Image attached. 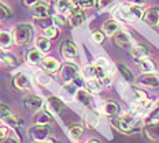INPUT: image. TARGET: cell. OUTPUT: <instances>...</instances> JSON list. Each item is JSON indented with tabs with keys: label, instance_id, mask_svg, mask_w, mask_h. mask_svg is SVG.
Instances as JSON below:
<instances>
[{
	"label": "cell",
	"instance_id": "1",
	"mask_svg": "<svg viewBox=\"0 0 159 143\" xmlns=\"http://www.w3.org/2000/svg\"><path fill=\"white\" fill-rule=\"evenodd\" d=\"M111 124L122 134H133L140 129V127L136 124V117L130 113H125L121 117H114L111 120Z\"/></svg>",
	"mask_w": 159,
	"mask_h": 143
},
{
	"label": "cell",
	"instance_id": "2",
	"mask_svg": "<svg viewBox=\"0 0 159 143\" xmlns=\"http://www.w3.org/2000/svg\"><path fill=\"white\" fill-rule=\"evenodd\" d=\"M33 36V27L29 23H19L15 26L12 37H14V42L16 45H25L30 41Z\"/></svg>",
	"mask_w": 159,
	"mask_h": 143
},
{
	"label": "cell",
	"instance_id": "3",
	"mask_svg": "<svg viewBox=\"0 0 159 143\" xmlns=\"http://www.w3.org/2000/svg\"><path fill=\"white\" fill-rule=\"evenodd\" d=\"M29 136L36 142H45L49 138L48 124H36L34 127L29 128Z\"/></svg>",
	"mask_w": 159,
	"mask_h": 143
},
{
	"label": "cell",
	"instance_id": "4",
	"mask_svg": "<svg viewBox=\"0 0 159 143\" xmlns=\"http://www.w3.org/2000/svg\"><path fill=\"white\" fill-rule=\"evenodd\" d=\"M61 55L65 60L67 61H73L77 59L78 56V51H77V46L73 41H63V44L61 46Z\"/></svg>",
	"mask_w": 159,
	"mask_h": 143
},
{
	"label": "cell",
	"instance_id": "5",
	"mask_svg": "<svg viewBox=\"0 0 159 143\" xmlns=\"http://www.w3.org/2000/svg\"><path fill=\"white\" fill-rule=\"evenodd\" d=\"M59 76L61 79L66 83H70L74 81L75 76H78V67L73 63H66L63 67L61 68V72H59Z\"/></svg>",
	"mask_w": 159,
	"mask_h": 143
},
{
	"label": "cell",
	"instance_id": "6",
	"mask_svg": "<svg viewBox=\"0 0 159 143\" xmlns=\"http://www.w3.org/2000/svg\"><path fill=\"white\" fill-rule=\"evenodd\" d=\"M143 134L145 139L151 142H158L159 141V121L154 123H147L143 128Z\"/></svg>",
	"mask_w": 159,
	"mask_h": 143
},
{
	"label": "cell",
	"instance_id": "7",
	"mask_svg": "<svg viewBox=\"0 0 159 143\" xmlns=\"http://www.w3.org/2000/svg\"><path fill=\"white\" fill-rule=\"evenodd\" d=\"M114 42L117 46H119V48H122V49H126V51H132V49H133L132 40L129 37L128 33H125V32H118L117 34L114 36Z\"/></svg>",
	"mask_w": 159,
	"mask_h": 143
},
{
	"label": "cell",
	"instance_id": "8",
	"mask_svg": "<svg viewBox=\"0 0 159 143\" xmlns=\"http://www.w3.org/2000/svg\"><path fill=\"white\" fill-rule=\"evenodd\" d=\"M143 21L148 26H158L159 25V8L151 7L143 14Z\"/></svg>",
	"mask_w": 159,
	"mask_h": 143
},
{
	"label": "cell",
	"instance_id": "9",
	"mask_svg": "<svg viewBox=\"0 0 159 143\" xmlns=\"http://www.w3.org/2000/svg\"><path fill=\"white\" fill-rule=\"evenodd\" d=\"M49 4L47 2H39L37 4L33 7V15L34 18H39V19H45L49 16Z\"/></svg>",
	"mask_w": 159,
	"mask_h": 143
},
{
	"label": "cell",
	"instance_id": "10",
	"mask_svg": "<svg viewBox=\"0 0 159 143\" xmlns=\"http://www.w3.org/2000/svg\"><path fill=\"white\" fill-rule=\"evenodd\" d=\"M25 106L32 112H39L40 109H43V99L37 97V95H28L24 98Z\"/></svg>",
	"mask_w": 159,
	"mask_h": 143
},
{
	"label": "cell",
	"instance_id": "11",
	"mask_svg": "<svg viewBox=\"0 0 159 143\" xmlns=\"http://www.w3.org/2000/svg\"><path fill=\"white\" fill-rule=\"evenodd\" d=\"M59 67H61V64H59V61L55 57H45L41 61L43 71L47 72V74H55L59 69Z\"/></svg>",
	"mask_w": 159,
	"mask_h": 143
},
{
	"label": "cell",
	"instance_id": "12",
	"mask_svg": "<svg viewBox=\"0 0 159 143\" xmlns=\"http://www.w3.org/2000/svg\"><path fill=\"white\" fill-rule=\"evenodd\" d=\"M12 85H14L18 90H29V89H30V79L28 78V75L19 72V74H16L14 76V79H12Z\"/></svg>",
	"mask_w": 159,
	"mask_h": 143
},
{
	"label": "cell",
	"instance_id": "13",
	"mask_svg": "<svg viewBox=\"0 0 159 143\" xmlns=\"http://www.w3.org/2000/svg\"><path fill=\"white\" fill-rule=\"evenodd\" d=\"M67 21H69V25H70L71 27H78V26H81L82 23L85 22V12L82 11L81 8L74 10V11L69 15Z\"/></svg>",
	"mask_w": 159,
	"mask_h": 143
},
{
	"label": "cell",
	"instance_id": "14",
	"mask_svg": "<svg viewBox=\"0 0 159 143\" xmlns=\"http://www.w3.org/2000/svg\"><path fill=\"white\" fill-rule=\"evenodd\" d=\"M139 83L145 86V87H151V89H157L159 87V79L152 74H144L139 78Z\"/></svg>",
	"mask_w": 159,
	"mask_h": 143
},
{
	"label": "cell",
	"instance_id": "15",
	"mask_svg": "<svg viewBox=\"0 0 159 143\" xmlns=\"http://www.w3.org/2000/svg\"><path fill=\"white\" fill-rule=\"evenodd\" d=\"M103 112L106 116L108 117H115L119 113V105L117 101H112V99H107L103 105Z\"/></svg>",
	"mask_w": 159,
	"mask_h": 143
},
{
	"label": "cell",
	"instance_id": "16",
	"mask_svg": "<svg viewBox=\"0 0 159 143\" xmlns=\"http://www.w3.org/2000/svg\"><path fill=\"white\" fill-rule=\"evenodd\" d=\"M75 99L84 106H92V104H93L92 97H91V93L84 90V89H78V90L75 91Z\"/></svg>",
	"mask_w": 159,
	"mask_h": 143
},
{
	"label": "cell",
	"instance_id": "17",
	"mask_svg": "<svg viewBox=\"0 0 159 143\" xmlns=\"http://www.w3.org/2000/svg\"><path fill=\"white\" fill-rule=\"evenodd\" d=\"M52 120H54L52 115L48 111H45V109H40L39 112H36L34 124H49Z\"/></svg>",
	"mask_w": 159,
	"mask_h": 143
},
{
	"label": "cell",
	"instance_id": "18",
	"mask_svg": "<svg viewBox=\"0 0 159 143\" xmlns=\"http://www.w3.org/2000/svg\"><path fill=\"white\" fill-rule=\"evenodd\" d=\"M26 59H28V61L30 63V64H34V65L41 64V61H43V52L39 51L37 48H36V49L33 48V49H30V51L28 52Z\"/></svg>",
	"mask_w": 159,
	"mask_h": 143
},
{
	"label": "cell",
	"instance_id": "19",
	"mask_svg": "<svg viewBox=\"0 0 159 143\" xmlns=\"http://www.w3.org/2000/svg\"><path fill=\"white\" fill-rule=\"evenodd\" d=\"M55 10L59 14H69L70 15L73 12V8L69 3V0H55Z\"/></svg>",
	"mask_w": 159,
	"mask_h": 143
},
{
	"label": "cell",
	"instance_id": "20",
	"mask_svg": "<svg viewBox=\"0 0 159 143\" xmlns=\"http://www.w3.org/2000/svg\"><path fill=\"white\" fill-rule=\"evenodd\" d=\"M119 30V25L117 21L114 19H110V21H106L103 23V33L107 36H114L115 33Z\"/></svg>",
	"mask_w": 159,
	"mask_h": 143
},
{
	"label": "cell",
	"instance_id": "21",
	"mask_svg": "<svg viewBox=\"0 0 159 143\" xmlns=\"http://www.w3.org/2000/svg\"><path fill=\"white\" fill-rule=\"evenodd\" d=\"M137 61H139V65H140V69L144 72V74H152V72H155V69H157L155 64L147 57H143Z\"/></svg>",
	"mask_w": 159,
	"mask_h": 143
},
{
	"label": "cell",
	"instance_id": "22",
	"mask_svg": "<svg viewBox=\"0 0 159 143\" xmlns=\"http://www.w3.org/2000/svg\"><path fill=\"white\" fill-rule=\"evenodd\" d=\"M36 48H37L39 51H41L43 53L49 52L51 51V41H49V38H47L45 36L39 37L36 40Z\"/></svg>",
	"mask_w": 159,
	"mask_h": 143
},
{
	"label": "cell",
	"instance_id": "23",
	"mask_svg": "<svg viewBox=\"0 0 159 143\" xmlns=\"http://www.w3.org/2000/svg\"><path fill=\"white\" fill-rule=\"evenodd\" d=\"M12 40L14 37L11 36L10 32H6V30H2L0 32V48L3 49H8L12 44Z\"/></svg>",
	"mask_w": 159,
	"mask_h": 143
},
{
	"label": "cell",
	"instance_id": "24",
	"mask_svg": "<svg viewBox=\"0 0 159 143\" xmlns=\"http://www.w3.org/2000/svg\"><path fill=\"white\" fill-rule=\"evenodd\" d=\"M148 55H150V51H148V48L145 45L139 44L133 48V56H134L136 60H140V59H143V57H147Z\"/></svg>",
	"mask_w": 159,
	"mask_h": 143
},
{
	"label": "cell",
	"instance_id": "25",
	"mask_svg": "<svg viewBox=\"0 0 159 143\" xmlns=\"http://www.w3.org/2000/svg\"><path fill=\"white\" fill-rule=\"evenodd\" d=\"M88 87L89 93H92V94H98L99 91H100V87L103 85L100 83V81L96 78H92V79H88L87 81V85H85Z\"/></svg>",
	"mask_w": 159,
	"mask_h": 143
},
{
	"label": "cell",
	"instance_id": "26",
	"mask_svg": "<svg viewBox=\"0 0 159 143\" xmlns=\"http://www.w3.org/2000/svg\"><path fill=\"white\" fill-rule=\"evenodd\" d=\"M48 104H49V108H51L55 113H61L62 111H63V108H65L63 102H62L59 98H56V97H49L48 98Z\"/></svg>",
	"mask_w": 159,
	"mask_h": 143
},
{
	"label": "cell",
	"instance_id": "27",
	"mask_svg": "<svg viewBox=\"0 0 159 143\" xmlns=\"http://www.w3.org/2000/svg\"><path fill=\"white\" fill-rule=\"evenodd\" d=\"M84 121L88 128H95L96 125L99 124V116L93 112H89V113H87V116H85Z\"/></svg>",
	"mask_w": 159,
	"mask_h": 143
},
{
	"label": "cell",
	"instance_id": "28",
	"mask_svg": "<svg viewBox=\"0 0 159 143\" xmlns=\"http://www.w3.org/2000/svg\"><path fill=\"white\" fill-rule=\"evenodd\" d=\"M2 60L6 65H8V67H15V65H18V59H16V56L12 55V53H2Z\"/></svg>",
	"mask_w": 159,
	"mask_h": 143
},
{
	"label": "cell",
	"instance_id": "29",
	"mask_svg": "<svg viewBox=\"0 0 159 143\" xmlns=\"http://www.w3.org/2000/svg\"><path fill=\"white\" fill-rule=\"evenodd\" d=\"M82 132H84V129H82V127L80 124H73L70 129H69V135H70L74 141H78V139L81 138Z\"/></svg>",
	"mask_w": 159,
	"mask_h": 143
},
{
	"label": "cell",
	"instance_id": "30",
	"mask_svg": "<svg viewBox=\"0 0 159 143\" xmlns=\"http://www.w3.org/2000/svg\"><path fill=\"white\" fill-rule=\"evenodd\" d=\"M3 123H4L6 125H8V127H11V128H16V127H19V125L24 123V120H22L21 117H18V116L12 115V116H10L7 120H4Z\"/></svg>",
	"mask_w": 159,
	"mask_h": 143
},
{
	"label": "cell",
	"instance_id": "31",
	"mask_svg": "<svg viewBox=\"0 0 159 143\" xmlns=\"http://www.w3.org/2000/svg\"><path fill=\"white\" fill-rule=\"evenodd\" d=\"M118 69H119V72H121V75L125 78V81H128V82L133 81V72H132L125 64H118Z\"/></svg>",
	"mask_w": 159,
	"mask_h": 143
},
{
	"label": "cell",
	"instance_id": "32",
	"mask_svg": "<svg viewBox=\"0 0 159 143\" xmlns=\"http://www.w3.org/2000/svg\"><path fill=\"white\" fill-rule=\"evenodd\" d=\"M12 115H14V113H12V111L8 108V106L0 104V120H2V121L7 120L10 116H12Z\"/></svg>",
	"mask_w": 159,
	"mask_h": 143
},
{
	"label": "cell",
	"instance_id": "33",
	"mask_svg": "<svg viewBox=\"0 0 159 143\" xmlns=\"http://www.w3.org/2000/svg\"><path fill=\"white\" fill-rule=\"evenodd\" d=\"M58 27L56 26H49V27H45L44 30H43V34L47 38H56V36H58Z\"/></svg>",
	"mask_w": 159,
	"mask_h": 143
},
{
	"label": "cell",
	"instance_id": "34",
	"mask_svg": "<svg viewBox=\"0 0 159 143\" xmlns=\"http://www.w3.org/2000/svg\"><path fill=\"white\" fill-rule=\"evenodd\" d=\"M11 15V10H10L4 3L0 2V21H6Z\"/></svg>",
	"mask_w": 159,
	"mask_h": 143
},
{
	"label": "cell",
	"instance_id": "35",
	"mask_svg": "<svg viewBox=\"0 0 159 143\" xmlns=\"http://www.w3.org/2000/svg\"><path fill=\"white\" fill-rule=\"evenodd\" d=\"M158 120H159V105L155 109H152L150 112V115L145 117V121L147 123H154V121H158Z\"/></svg>",
	"mask_w": 159,
	"mask_h": 143
},
{
	"label": "cell",
	"instance_id": "36",
	"mask_svg": "<svg viewBox=\"0 0 159 143\" xmlns=\"http://www.w3.org/2000/svg\"><path fill=\"white\" fill-rule=\"evenodd\" d=\"M52 19H54V23L56 25V27H65L66 23L69 22L67 19L65 18V15H63V14H58V15H55Z\"/></svg>",
	"mask_w": 159,
	"mask_h": 143
},
{
	"label": "cell",
	"instance_id": "37",
	"mask_svg": "<svg viewBox=\"0 0 159 143\" xmlns=\"http://www.w3.org/2000/svg\"><path fill=\"white\" fill-rule=\"evenodd\" d=\"M92 40H93V42H96V44H103V41H104V33L100 32V30L93 32V34H92Z\"/></svg>",
	"mask_w": 159,
	"mask_h": 143
},
{
	"label": "cell",
	"instance_id": "38",
	"mask_svg": "<svg viewBox=\"0 0 159 143\" xmlns=\"http://www.w3.org/2000/svg\"><path fill=\"white\" fill-rule=\"evenodd\" d=\"M45 74H47V72H41V74H37V76H36V79H37V82L40 85H48V83L51 82L49 76H47Z\"/></svg>",
	"mask_w": 159,
	"mask_h": 143
},
{
	"label": "cell",
	"instance_id": "39",
	"mask_svg": "<svg viewBox=\"0 0 159 143\" xmlns=\"http://www.w3.org/2000/svg\"><path fill=\"white\" fill-rule=\"evenodd\" d=\"M115 0H98V8L99 10H104L106 7L111 6Z\"/></svg>",
	"mask_w": 159,
	"mask_h": 143
},
{
	"label": "cell",
	"instance_id": "40",
	"mask_svg": "<svg viewBox=\"0 0 159 143\" xmlns=\"http://www.w3.org/2000/svg\"><path fill=\"white\" fill-rule=\"evenodd\" d=\"M98 0H81V8H91L96 4Z\"/></svg>",
	"mask_w": 159,
	"mask_h": 143
},
{
	"label": "cell",
	"instance_id": "41",
	"mask_svg": "<svg viewBox=\"0 0 159 143\" xmlns=\"http://www.w3.org/2000/svg\"><path fill=\"white\" fill-rule=\"evenodd\" d=\"M95 65H96V67H102V68L107 69V67H108V63H107V60H106V59H103V57H99L98 60H96Z\"/></svg>",
	"mask_w": 159,
	"mask_h": 143
},
{
	"label": "cell",
	"instance_id": "42",
	"mask_svg": "<svg viewBox=\"0 0 159 143\" xmlns=\"http://www.w3.org/2000/svg\"><path fill=\"white\" fill-rule=\"evenodd\" d=\"M134 95H136V98H137L139 101H145V99H147V94H145L144 91H141V90H137V89L134 90Z\"/></svg>",
	"mask_w": 159,
	"mask_h": 143
},
{
	"label": "cell",
	"instance_id": "43",
	"mask_svg": "<svg viewBox=\"0 0 159 143\" xmlns=\"http://www.w3.org/2000/svg\"><path fill=\"white\" fill-rule=\"evenodd\" d=\"M73 83H74V85L77 86V87H80V89H82L85 85H87V83H84V79H82L80 75H78V76H75L74 81H73Z\"/></svg>",
	"mask_w": 159,
	"mask_h": 143
},
{
	"label": "cell",
	"instance_id": "44",
	"mask_svg": "<svg viewBox=\"0 0 159 143\" xmlns=\"http://www.w3.org/2000/svg\"><path fill=\"white\" fill-rule=\"evenodd\" d=\"M69 3H70L73 11H74V10L81 8V0H69Z\"/></svg>",
	"mask_w": 159,
	"mask_h": 143
},
{
	"label": "cell",
	"instance_id": "45",
	"mask_svg": "<svg viewBox=\"0 0 159 143\" xmlns=\"http://www.w3.org/2000/svg\"><path fill=\"white\" fill-rule=\"evenodd\" d=\"M39 2L40 0H22V4L26 6V7H34Z\"/></svg>",
	"mask_w": 159,
	"mask_h": 143
},
{
	"label": "cell",
	"instance_id": "46",
	"mask_svg": "<svg viewBox=\"0 0 159 143\" xmlns=\"http://www.w3.org/2000/svg\"><path fill=\"white\" fill-rule=\"evenodd\" d=\"M7 134H8V131H7V128H4V127H0V143H2L4 139H7Z\"/></svg>",
	"mask_w": 159,
	"mask_h": 143
},
{
	"label": "cell",
	"instance_id": "47",
	"mask_svg": "<svg viewBox=\"0 0 159 143\" xmlns=\"http://www.w3.org/2000/svg\"><path fill=\"white\" fill-rule=\"evenodd\" d=\"M129 2H132L136 6H141V4H144V3H147V0H129Z\"/></svg>",
	"mask_w": 159,
	"mask_h": 143
},
{
	"label": "cell",
	"instance_id": "48",
	"mask_svg": "<svg viewBox=\"0 0 159 143\" xmlns=\"http://www.w3.org/2000/svg\"><path fill=\"white\" fill-rule=\"evenodd\" d=\"M44 143H62L61 141H58V139H55V138H51V136H49V138L47 139V141H45Z\"/></svg>",
	"mask_w": 159,
	"mask_h": 143
},
{
	"label": "cell",
	"instance_id": "49",
	"mask_svg": "<svg viewBox=\"0 0 159 143\" xmlns=\"http://www.w3.org/2000/svg\"><path fill=\"white\" fill-rule=\"evenodd\" d=\"M2 143H18L15 141V139H12V138H7V139H4Z\"/></svg>",
	"mask_w": 159,
	"mask_h": 143
},
{
	"label": "cell",
	"instance_id": "50",
	"mask_svg": "<svg viewBox=\"0 0 159 143\" xmlns=\"http://www.w3.org/2000/svg\"><path fill=\"white\" fill-rule=\"evenodd\" d=\"M87 143H100V142H99V141H96V139H89V141H88Z\"/></svg>",
	"mask_w": 159,
	"mask_h": 143
}]
</instances>
